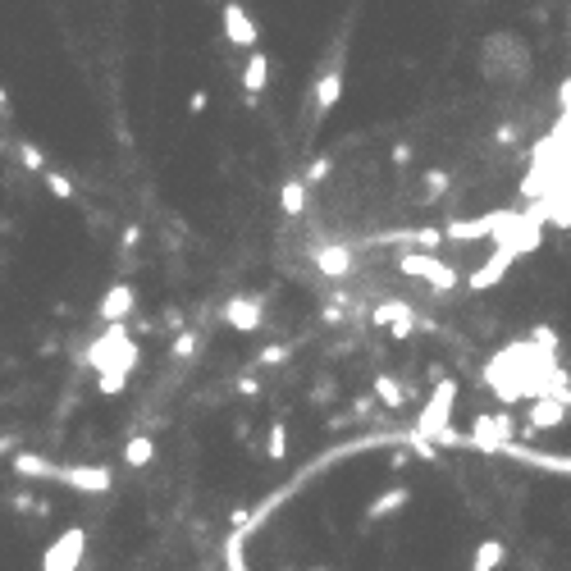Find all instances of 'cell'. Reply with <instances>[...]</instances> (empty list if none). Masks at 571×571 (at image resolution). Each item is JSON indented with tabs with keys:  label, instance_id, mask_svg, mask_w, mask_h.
Wrapping results in <instances>:
<instances>
[{
	"label": "cell",
	"instance_id": "31",
	"mask_svg": "<svg viewBox=\"0 0 571 571\" xmlns=\"http://www.w3.org/2000/svg\"><path fill=\"white\" fill-rule=\"evenodd\" d=\"M412 330H416V311H412V316H403L389 334H393V339H412Z\"/></svg>",
	"mask_w": 571,
	"mask_h": 571
},
{
	"label": "cell",
	"instance_id": "19",
	"mask_svg": "<svg viewBox=\"0 0 571 571\" xmlns=\"http://www.w3.org/2000/svg\"><path fill=\"white\" fill-rule=\"evenodd\" d=\"M503 562H507V544H503V539H494V535H489V539H480V544H475V553H471V571H498Z\"/></svg>",
	"mask_w": 571,
	"mask_h": 571
},
{
	"label": "cell",
	"instance_id": "39",
	"mask_svg": "<svg viewBox=\"0 0 571 571\" xmlns=\"http://www.w3.org/2000/svg\"><path fill=\"white\" fill-rule=\"evenodd\" d=\"M311 571H330V566H311Z\"/></svg>",
	"mask_w": 571,
	"mask_h": 571
},
{
	"label": "cell",
	"instance_id": "20",
	"mask_svg": "<svg viewBox=\"0 0 571 571\" xmlns=\"http://www.w3.org/2000/svg\"><path fill=\"white\" fill-rule=\"evenodd\" d=\"M307 192H311V188H307L302 178H289V183L279 188V210L289 215V219H293V215H302V210H307Z\"/></svg>",
	"mask_w": 571,
	"mask_h": 571
},
{
	"label": "cell",
	"instance_id": "29",
	"mask_svg": "<svg viewBox=\"0 0 571 571\" xmlns=\"http://www.w3.org/2000/svg\"><path fill=\"white\" fill-rule=\"evenodd\" d=\"M289 357H293V348H265L256 357V366H279V362H289Z\"/></svg>",
	"mask_w": 571,
	"mask_h": 571
},
{
	"label": "cell",
	"instance_id": "5",
	"mask_svg": "<svg viewBox=\"0 0 571 571\" xmlns=\"http://www.w3.org/2000/svg\"><path fill=\"white\" fill-rule=\"evenodd\" d=\"M453 403H457V384H453V380H439L434 393H430V403H425L421 416H416V439H421V444H430L434 434L448 430V421H453Z\"/></svg>",
	"mask_w": 571,
	"mask_h": 571
},
{
	"label": "cell",
	"instance_id": "12",
	"mask_svg": "<svg viewBox=\"0 0 571 571\" xmlns=\"http://www.w3.org/2000/svg\"><path fill=\"white\" fill-rule=\"evenodd\" d=\"M219 19H224V37H229L233 46H247V51H256V24H251V15L238 5V0L219 5Z\"/></svg>",
	"mask_w": 571,
	"mask_h": 571
},
{
	"label": "cell",
	"instance_id": "36",
	"mask_svg": "<svg viewBox=\"0 0 571 571\" xmlns=\"http://www.w3.org/2000/svg\"><path fill=\"white\" fill-rule=\"evenodd\" d=\"M557 101H562V110H571V78L557 87Z\"/></svg>",
	"mask_w": 571,
	"mask_h": 571
},
{
	"label": "cell",
	"instance_id": "22",
	"mask_svg": "<svg viewBox=\"0 0 571 571\" xmlns=\"http://www.w3.org/2000/svg\"><path fill=\"white\" fill-rule=\"evenodd\" d=\"M403 316H412V307H407V302H398V298H389V302H375L371 325H375V330H393Z\"/></svg>",
	"mask_w": 571,
	"mask_h": 571
},
{
	"label": "cell",
	"instance_id": "2",
	"mask_svg": "<svg viewBox=\"0 0 571 571\" xmlns=\"http://www.w3.org/2000/svg\"><path fill=\"white\" fill-rule=\"evenodd\" d=\"M138 362H142V348L128 339V325H106V334L87 348V366H92L97 375H106V371L133 375Z\"/></svg>",
	"mask_w": 571,
	"mask_h": 571
},
{
	"label": "cell",
	"instance_id": "8",
	"mask_svg": "<svg viewBox=\"0 0 571 571\" xmlns=\"http://www.w3.org/2000/svg\"><path fill=\"white\" fill-rule=\"evenodd\" d=\"M133 307H138V289L133 283H110L106 289V298H101V307H97V316L106 321V325H128V316H133Z\"/></svg>",
	"mask_w": 571,
	"mask_h": 571
},
{
	"label": "cell",
	"instance_id": "21",
	"mask_svg": "<svg viewBox=\"0 0 571 571\" xmlns=\"http://www.w3.org/2000/svg\"><path fill=\"white\" fill-rule=\"evenodd\" d=\"M151 457H156V439H151V434H133V439L124 444V462H128L133 471L151 466Z\"/></svg>",
	"mask_w": 571,
	"mask_h": 571
},
{
	"label": "cell",
	"instance_id": "6",
	"mask_svg": "<svg viewBox=\"0 0 571 571\" xmlns=\"http://www.w3.org/2000/svg\"><path fill=\"white\" fill-rule=\"evenodd\" d=\"M83 557H87V530H83V525H65V530L46 544L42 571H78Z\"/></svg>",
	"mask_w": 571,
	"mask_h": 571
},
{
	"label": "cell",
	"instance_id": "38",
	"mask_svg": "<svg viewBox=\"0 0 571 571\" xmlns=\"http://www.w3.org/2000/svg\"><path fill=\"white\" fill-rule=\"evenodd\" d=\"M0 110H10V97H5V87H0Z\"/></svg>",
	"mask_w": 571,
	"mask_h": 571
},
{
	"label": "cell",
	"instance_id": "16",
	"mask_svg": "<svg viewBox=\"0 0 571 571\" xmlns=\"http://www.w3.org/2000/svg\"><path fill=\"white\" fill-rule=\"evenodd\" d=\"M15 475H24V480H60V466L51 457H37V453H15Z\"/></svg>",
	"mask_w": 571,
	"mask_h": 571
},
{
	"label": "cell",
	"instance_id": "14",
	"mask_svg": "<svg viewBox=\"0 0 571 571\" xmlns=\"http://www.w3.org/2000/svg\"><path fill=\"white\" fill-rule=\"evenodd\" d=\"M316 270L325 274V279H348L352 274V247L348 242H321L316 247Z\"/></svg>",
	"mask_w": 571,
	"mask_h": 571
},
{
	"label": "cell",
	"instance_id": "26",
	"mask_svg": "<svg viewBox=\"0 0 571 571\" xmlns=\"http://www.w3.org/2000/svg\"><path fill=\"white\" fill-rule=\"evenodd\" d=\"M19 160H24L28 174H46V156H42L33 142H19Z\"/></svg>",
	"mask_w": 571,
	"mask_h": 571
},
{
	"label": "cell",
	"instance_id": "15",
	"mask_svg": "<svg viewBox=\"0 0 571 571\" xmlns=\"http://www.w3.org/2000/svg\"><path fill=\"white\" fill-rule=\"evenodd\" d=\"M566 416H571L566 403H557V398H535V403H530V416H525V434H530V430H557V425H566Z\"/></svg>",
	"mask_w": 571,
	"mask_h": 571
},
{
	"label": "cell",
	"instance_id": "11",
	"mask_svg": "<svg viewBox=\"0 0 571 571\" xmlns=\"http://www.w3.org/2000/svg\"><path fill=\"white\" fill-rule=\"evenodd\" d=\"M503 457H512V462H521V466H535V471H548V475H571V457H562V453H539V448L507 444Z\"/></svg>",
	"mask_w": 571,
	"mask_h": 571
},
{
	"label": "cell",
	"instance_id": "10",
	"mask_svg": "<svg viewBox=\"0 0 571 571\" xmlns=\"http://www.w3.org/2000/svg\"><path fill=\"white\" fill-rule=\"evenodd\" d=\"M60 480L78 494H110L115 475L106 466H87V462H74V466H60Z\"/></svg>",
	"mask_w": 571,
	"mask_h": 571
},
{
	"label": "cell",
	"instance_id": "24",
	"mask_svg": "<svg viewBox=\"0 0 571 571\" xmlns=\"http://www.w3.org/2000/svg\"><path fill=\"white\" fill-rule=\"evenodd\" d=\"M375 398H380L389 412H398V407L407 403V393H403V384H398L393 375H380V380H375Z\"/></svg>",
	"mask_w": 571,
	"mask_h": 571
},
{
	"label": "cell",
	"instance_id": "18",
	"mask_svg": "<svg viewBox=\"0 0 571 571\" xmlns=\"http://www.w3.org/2000/svg\"><path fill=\"white\" fill-rule=\"evenodd\" d=\"M265 83H270V56H265V51H251L247 65H242V92L256 97V92H265Z\"/></svg>",
	"mask_w": 571,
	"mask_h": 571
},
{
	"label": "cell",
	"instance_id": "4",
	"mask_svg": "<svg viewBox=\"0 0 571 571\" xmlns=\"http://www.w3.org/2000/svg\"><path fill=\"white\" fill-rule=\"evenodd\" d=\"M507 444H516V421L507 412H484L466 430V448H475V453H503Z\"/></svg>",
	"mask_w": 571,
	"mask_h": 571
},
{
	"label": "cell",
	"instance_id": "1",
	"mask_svg": "<svg viewBox=\"0 0 571 571\" xmlns=\"http://www.w3.org/2000/svg\"><path fill=\"white\" fill-rule=\"evenodd\" d=\"M553 371H557L553 352L525 339V343H507V348L484 366V384H489L503 403H516V398H525V393H530V403H535V398L548 393Z\"/></svg>",
	"mask_w": 571,
	"mask_h": 571
},
{
	"label": "cell",
	"instance_id": "35",
	"mask_svg": "<svg viewBox=\"0 0 571 571\" xmlns=\"http://www.w3.org/2000/svg\"><path fill=\"white\" fill-rule=\"evenodd\" d=\"M138 242H142V229L128 224V229H124V247H138Z\"/></svg>",
	"mask_w": 571,
	"mask_h": 571
},
{
	"label": "cell",
	"instance_id": "3",
	"mask_svg": "<svg viewBox=\"0 0 571 571\" xmlns=\"http://www.w3.org/2000/svg\"><path fill=\"white\" fill-rule=\"evenodd\" d=\"M480 65H484V74L494 83H521L530 74V56H525L521 37H512V33H494L484 42V60Z\"/></svg>",
	"mask_w": 571,
	"mask_h": 571
},
{
	"label": "cell",
	"instance_id": "32",
	"mask_svg": "<svg viewBox=\"0 0 571 571\" xmlns=\"http://www.w3.org/2000/svg\"><path fill=\"white\" fill-rule=\"evenodd\" d=\"M238 393H242V398H256V393H260V380H256V375H238Z\"/></svg>",
	"mask_w": 571,
	"mask_h": 571
},
{
	"label": "cell",
	"instance_id": "25",
	"mask_svg": "<svg viewBox=\"0 0 571 571\" xmlns=\"http://www.w3.org/2000/svg\"><path fill=\"white\" fill-rule=\"evenodd\" d=\"M42 178H46V192H51V197H60V201H74V183H69L60 169H46Z\"/></svg>",
	"mask_w": 571,
	"mask_h": 571
},
{
	"label": "cell",
	"instance_id": "28",
	"mask_svg": "<svg viewBox=\"0 0 571 571\" xmlns=\"http://www.w3.org/2000/svg\"><path fill=\"white\" fill-rule=\"evenodd\" d=\"M97 389H101L106 398H115V393H124V389H128V375H115V371H106V375H97Z\"/></svg>",
	"mask_w": 571,
	"mask_h": 571
},
{
	"label": "cell",
	"instance_id": "33",
	"mask_svg": "<svg viewBox=\"0 0 571 571\" xmlns=\"http://www.w3.org/2000/svg\"><path fill=\"white\" fill-rule=\"evenodd\" d=\"M325 174H330V160H325V156H321V160H316V165H311V174H307V178H302V183H307V188H311V183H321V178H325Z\"/></svg>",
	"mask_w": 571,
	"mask_h": 571
},
{
	"label": "cell",
	"instance_id": "9",
	"mask_svg": "<svg viewBox=\"0 0 571 571\" xmlns=\"http://www.w3.org/2000/svg\"><path fill=\"white\" fill-rule=\"evenodd\" d=\"M260 321H265V302H260V298L238 293V298L224 302V325H229V330H238V334H256Z\"/></svg>",
	"mask_w": 571,
	"mask_h": 571
},
{
	"label": "cell",
	"instance_id": "27",
	"mask_svg": "<svg viewBox=\"0 0 571 571\" xmlns=\"http://www.w3.org/2000/svg\"><path fill=\"white\" fill-rule=\"evenodd\" d=\"M197 348H201V339H197L192 330H183V334L174 339V348H169V357H174V362H183V357H192Z\"/></svg>",
	"mask_w": 571,
	"mask_h": 571
},
{
	"label": "cell",
	"instance_id": "13",
	"mask_svg": "<svg viewBox=\"0 0 571 571\" xmlns=\"http://www.w3.org/2000/svg\"><path fill=\"white\" fill-rule=\"evenodd\" d=\"M339 101H343V60H334V65L316 78V87H311V106H316V115H330Z\"/></svg>",
	"mask_w": 571,
	"mask_h": 571
},
{
	"label": "cell",
	"instance_id": "7",
	"mask_svg": "<svg viewBox=\"0 0 571 571\" xmlns=\"http://www.w3.org/2000/svg\"><path fill=\"white\" fill-rule=\"evenodd\" d=\"M398 270H403V274H412V279H421V283H430L434 293H448V289H457V279H462L453 265H444L439 256H425V251H403Z\"/></svg>",
	"mask_w": 571,
	"mask_h": 571
},
{
	"label": "cell",
	"instance_id": "37",
	"mask_svg": "<svg viewBox=\"0 0 571 571\" xmlns=\"http://www.w3.org/2000/svg\"><path fill=\"white\" fill-rule=\"evenodd\" d=\"M412 160V147H393V165H407Z\"/></svg>",
	"mask_w": 571,
	"mask_h": 571
},
{
	"label": "cell",
	"instance_id": "17",
	"mask_svg": "<svg viewBox=\"0 0 571 571\" xmlns=\"http://www.w3.org/2000/svg\"><path fill=\"white\" fill-rule=\"evenodd\" d=\"M412 503V489H403V484H393V489H384L380 498H371V507H366V521H384V516H393V512H403Z\"/></svg>",
	"mask_w": 571,
	"mask_h": 571
},
{
	"label": "cell",
	"instance_id": "34",
	"mask_svg": "<svg viewBox=\"0 0 571 571\" xmlns=\"http://www.w3.org/2000/svg\"><path fill=\"white\" fill-rule=\"evenodd\" d=\"M206 106H210V97H206V92H192V97H188V110H192V115H201Z\"/></svg>",
	"mask_w": 571,
	"mask_h": 571
},
{
	"label": "cell",
	"instance_id": "23",
	"mask_svg": "<svg viewBox=\"0 0 571 571\" xmlns=\"http://www.w3.org/2000/svg\"><path fill=\"white\" fill-rule=\"evenodd\" d=\"M265 453H270V462H283V457H289V425H283V421H270Z\"/></svg>",
	"mask_w": 571,
	"mask_h": 571
},
{
	"label": "cell",
	"instance_id": "30",
	"mask_svg": "<svg viewBox=\"0 0 571 571\" xmlns=\"http://www.w3.org/2000/svg\"><path fill=\"white\" fill-rule=\"evenodd\" d=\"M444 188H448V174H444V169H430V174H425V192H430V201H434Z\"/></svg>",
	"mask_w": 571,
	"mask_h": 571
}]
</instances>
